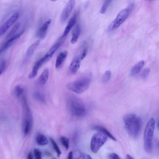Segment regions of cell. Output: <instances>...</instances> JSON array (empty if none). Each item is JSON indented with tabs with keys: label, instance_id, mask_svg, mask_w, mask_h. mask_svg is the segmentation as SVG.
<instances>
[{
	"label": "cell",
	"instance_id": "cell-29",
	"mask_svg": "<svg viewBox=\"0 0 159 159\" xmlns=\"http://www.w3.org/2000/svg\"><path fill=\"white\" fill-rule=\"evenodd\" d=\"M20 25H21L20 23H17L16 24H15V25L13 26V27L12 28L11 32L9 33V34L8 35V38H9V37H11H11H13V35H15L16 33L17 32V30L19 29V28L20 27Z\"/></svg>",
	"mask_w": 159,
	"mask_h": 159
},
{
	"label": "cell",
	"instance_id": "cell-37",
	"mask_svg": "<svg viewBox=\"0 0 159 159\" xmlns=\"http://www.w3.org/2000/svg\"><path fill=\"white\" fill-rule=\"evenodd\" d=\"M27 159H34V156H33V155L32 154V152H29V153L28 155H27Z\"/></svg>",
	"mask_w": 159,
	"mask_h": 159
},
{
	"label": "cell",
	"instance_id": "cell-8",
	"mask_svg": "<svg viewBox=\"0 0 159 159\" xmlns=\"http://www.w3.org/2000/svg\"><path fill=\"white\" fill-rule=\"evenodd\" d=\"M76 0H69L65 8H64L60 16V21L62 22H65L69 19L72 12L75 7Z\"/></svg>",
	"mask_w": 159,
	"mask_h": 159
},
{
	"label": "cell",
	"instance_id": "cell-12",
	"mask_svg": "<svg viewBox=\"0 0 159 159\" xmlns=\"http://www.w3.org/2000/svg\"><path fill=\"white\" fill-rule=\"evenodd\" d=\"M46 61L44 57H42L41 59H40L39 60L37 61L33 67V70H32L31 72L29 73V75L28 76L29 78L33 79V78H35L37 76V75H38V73L39 69L42 66V65L46 64Z\"/></svg>",
	"mask_w": 159,
	"mask_h": 159
},
{
	"label": "cell",
	"instance_id": "cell-36",
	"mask_svg": "<svg viewBox=\"0 0 159 159\" xmlns=\"http://www.w3.org/2000/svg\"><path fill=\"white\" fill-rule=\"evenodd\" d=\"M82 159H93L88 154H83V156L82 157Z\"/></svg>",
	"mask_w": 159,
	"mask_h": 159
},
{
	"label": "cell",
	"instance_id": "cell-27",
	"mask_svg": "<svg viewBox=\"0 0 159 159\" xmlns=\"http://www.w3.org/2000/svg\"><path fill=\"white\" fill-rule=\"evenodd\" d=\"M60 142L66 150H68L69 149L70 141H69V139L68 138L66 137H64V136H62L60 137Z\"/></svg>",
	"mask_w": 159,
	"mask_h": 159
},
{
	"label": "cell",
	"instance_id": "cell-28",
	"mask_svg": "<svg viewBox=\"0 0 159 159\" xmlns=\"http://www.w3.org/2000/svg\"><path fill=\"white\" fill-rule=\"evenodd\" d=\"M34 96L35 98L38 100H39L41 102L45 101V97H44V95L42 94V93L39 92V91H35L34 94Z\"/></svg>",
	"mask_w": 159,
	"mask_h": 159
},
{
	"label": "cell",
	"instance_id": "cell-4",
	"mask_svg": "<svg viewBox=\"0 0 159 159\" xmlns=\"http://www.w3.org/2000/svg\"><path fill=\"white\" fill-rule=\"evenodd\" d=\"M155 121L154 118H150L146 124L144 133V149L147 153L150 154L152 151L153 137L155 131Z\"/></svg>",
	"mask_w": 159,
	"mask_h": 159
},
{
	"label": "cell",
	"instance_id": "cell-35",
	"mask_svg": "<svg viewBox=\"0 0 159 159\" xmlns=\"http://www.w3.org/2000/svg\"><path fill=\"white\" fill-rule=\"evenodd\" d=\"M87 52H88V50H87V48H85L82 51V55H81V57L80 58V60H83L85 57H86L87 56Z\"/></svg>",
	"mask_w": 159,
	"mask_h": 159
},
{
	"label": "cell",
	"instance_id": "cell-6",
	"mask_svg": "<svg viewBox=\"0 0 159 159\" xmlns=\"http://www.w3.org/2000/svg\"><path fill=\"white\" fill-rule=\"evenodd\" d=\"M134 8V5L131 4L127 8L122 9L116 16L109 27V30H114L119 28L129 16Z\"/></svg>",
	"mask_w": 159,
	"mask_h": 159
},
{
	"label": "cell",
	"instance_id": "cell-25",
	"mask_svg": "<svg viewBox=\"0 0 159 159\" xmlns=\"http://www.w3.org/2000/svg\"><path fill=\"white\" fill-rule=\"evenodd\" d=\"M111 77V72L110 70H106L102 76L101 80L103 83H108Z\"/></svg>",
	"mask_w": 159,
	"mask_h": 159
},
{
	"label": "cell",
	"instance_id": "cell-14",
	"mask_svg": "<svg viewBox=\"0 0 159 159\" xmlns=\"http://www.w3.org/2000/svg\"><path fill=\"white\" fill-rule=\"evenodd\" d=\"M60 45H61V43L60 42H57V43L55 44L54 45H53L50 48L49 50H48L47 51V52L45 54V56H44L45 60L46 62H47L48 60H50L52 57L53 56V55L55 54V53H56L57 50L59 48V47H60Z\"/></svg>",
	"mask_w": 159,
	"mask_h": 159
},
{
	"label": "cell",
	"instance_id": "cell-10",
	"mask_svg": "<svg viewBox=\"0 0 159 159\" xmlns=\"http://www.w3.org/2000/svg\"><path fill=\"white\" fill-rule=\"evenodd\" d=\"M23 32L24 31H22L19 34H16V35H13V37H11L9 39H8L7 42H5L4 44H3L1 47H0V53H1L2 52H4L5 51H7L11 46H13L15 43V42L16 41H17L18 39L20 38V37L23 34Z\"/></svg>",
	"mask_w": 159,
	"mask_h": 159
},
{
	"label": "cell",
	"instance_id": "cell-16",
	"mask_svg": "<svg viewBox=\"0 0 159 159\" xmlns=\"http://www.w3.org/2000/svg\"><path fill=\"white\" fill-rule=\"evenodd\" d=\"M68 56V52L67 51H63L61 52L56 59V67L57 69H59L62 67L64 65L65 60Z\"/></svg>",
	"mask_w": 159,
	"mask_h": 159
},
{
	"label": "cell",
	"instance_id": "cell-21",
	"mask_svg": "<svg viewBox=\"0 0 159 159\" xmlns=\"http://www.w3.org/2000/svg\"><path fill=\"white\" fill-rule=\"evenodd\" d=\"M94 129L98 131L105 134L108 137H109L111 139L114 140V141H116V139L113 136V135L111 132H110L107 129H106L105 127H103L101 126H95L94 127Z\"/></svg>",
	"mask_w": 159,
	"mask_h": 159
},
{
	"label": "cell",
	"instance_id": "cell-33",
	"mask_svg": "<svg viewBox=\"0 0 159 159\" xmlns=\"http://www.w3.org/2000/svg\"><path fill=\"white\" fill-rule=\"evenodd\" d=\"M6 68V61L4 60H0V76L2 75Z\"/></svg>",
	"mask_w": 159,
	"mask_h": 159
},
{
	"label": "cell",
	"instance_id": "cell-17",
	"mask_svg": "<svg viewBox=\"0 0 159 159\" xmlns=\"http://www.w3.org/2000/svg\"><path fill=\"white\" fill-rule=\"evenodd\" d=\"M144 64H145V62L144 60H141V61H140V62H137L132 68L130 72V76L132 77L137 76L142 69V68L144 66Z\"/></svg>",
	"mask_w": 159,
	"mask_h": 159
},
{
	"label": "cell",
	"instance_id": "cell-13",
	"mask_svg": "<svg viewBox=\"0 0 159 159\" xmlns=\"http://www.w3.org/2000/svg\"><path fill=\"white\" fill-rule=\"evenodd\" d=\"M77 14H75L73 17H72L71 19L69 20L62 34V37H61V38H64L69 34L70 30L73 29V27H74L75 24H77Z\"/></svg>",
	"mask_w": 159,
	"mask_h": 159
},
{
	"label": "cell",
	"instance_id": "cell-32",
	"mask_svg": "<svg viewBox=\"0 0 159 159\" xmlns=\"http://www.w3.org/2000/svg\"><path fill=\"white\" fill-rule=\"evenodd\" d=\"M149 73H150V69L149 68H147L142 71V72L141 73V75H140V77H141V78L143 80H145L148 77Z\"/></svg>",
	"mask_w": 159,
	"mask_h": 159
},
{
	"label": "cell",
	"instance_id": "cell-7",
	"mask_svg": "<svg viewBox=\"0 0 159 159\" xmlns=\"http://www.w3.org/2000/svg\"><path fill=\"white\" fill-rule=\"evenodd\" d=\"M108 140V137L101 132L98 131L93 136L91 139L90 149L93 153H97L101 149V147L105 144Z\"/></svg>",
	"mask_w": 159,
	"mask_h": 159
},
{
	"label": "cell",
	"instance_id": "cell-40",
	"mask_svg": "<svg viewBox=\"0 0 159 159\" xmlns=\"http://www.w3.org/2000/svg\"><path fill=\"white\" fill-rule=\"evenodd\" d=\"M51 1H52V2H56V1H58V0H51Z\"/></svg>",
	"mask_w": 159,
	"mask_h": 159
},
{
	"label": "cell",
	"instance_id": "cell-18",
	"mask_svg": "<svg viewBox=\"0 0 159 159\" xmlns=\"http://www.w3.org/2000/svg\"><path fill=\"white\" fill-rule=\"evenodd\" d=\"M73 27H74V29H73L72 32V35L70 40L72 44H75L77 43L80 34V26L78 24H76Z\"/></svg>",
	"mask_w": 159,
	"mask_h": 159
},
{
	"label": "cell",
	"instance_id": "cell-15",
	"mask_svg": "<svg viewBox=\"0 0 159 159\" xmlns=\"http://www.w3.org/2000/svg\"><path fill=\"white\" fill-rule=\"evenodd\" d=\"M81 65V60L80 58L76 57L75 59L72 60L70 66H69V71L71 74L74 75L78 71Z\"/></svg>",
	"mask_w": 159,
	"mask_h": 159
},
{
	"label": "cell",
	"instance_id": "cell-9",
	"mask_svg": "<svg viewBox=\"0 0 159 159\" xmlns=\"http://www.w3.org/2000/svg\"><path fill=\"white\" fill-rule=\"evenodd\" d=\"M18 17H19V14L14 13L1 26H0V38L7 33L12 26L14 25V23L17 20Z\"/></svg>",
	"mask_w": 159,
	"mask_h": 159
},
{
	"label": "cell",
	"instance_id": "cell-23",
	"mask_svg": "<svg viewBox=\"0 0 159 159\" xmlns=\"http://www.w3.org/2000/svg\"><path fill=\"white\" fill-rule=\"evenodd\" d=\"M112 1H113V0H105V1H104L102 7L100 11V13L101 14H104L106 13V11L110 6V4H111V3H112Z\"/></svg>",
	"mask_w": 159,
	"mask_h": 159
},
{
	"label": "cell",
	"instance_id": "cell-34",
	"mask_svg": "<svg viewBox=\"0 0 159 159\" xmlns=\"http://www.w3.org/2000/svg\"><path fill=\"white\" fill-rule=\"evenodd\" d=\"M108 157L109 159H121L119 156L118 154H115V153H111V154H110Z\"/></svg>",
	"mask_w": 159,
	"mask_h": 159
},
{
	"label": "cell",
	"instance_id": "cell-30",
	"mask_svg": "<svg viewBox=\"0 0 159 159\" xmlns=\"http://www.w3.org/2000/svg\"><path fill=\"white\" fill-rule=\"evenodd\" d=\"M83 156L82 152L80 150H75L72 151V157L73 159H80Z\"/></svg>",
	"mask_w": 159,
	"mask_h": 159
},
{
	"label": "cell",
	"instance_id": "cell-1",
	"mask_svg": "<svg viewBox=\"0 0 159 159\" xmlns=\"http://www.w3.org/2000/svg\"><path fill=\"white\" fill-rule=\"evenodd\" d=\"M123 121L126 132L134 138H137L142 129V123L139 116L135 114H127L123 118Z\"/></svg>",
	"mask_w": 159,
	"mask_h": 159
},
{
	"label": "cell",
	"instance_id": "cell-24",
	"mask_svg": "<svg viewBox=\"0 0 159 159\" xmlns=\"http://www.w3.org/2000/svg\"><path fill=\"white\" fill-rule=\"evenodd\" d=\"M24 88L21 86H20V85H17L14 88V94L18 98H20L24 95Z\"/></svg>",
	"mask_w": 159,
	"mask_h": 159
},
{
	"label": "cell",
	"instance_id": "cell-3",
	"mask_svg": "<svg viewBox=\"0 0 159 159\" xmlns=\"http://www.w3.org/2000/svg\"><path fill=\"white\" fill-rule=\"evenodd\" d=\"M91 79V74L85 75L67 85V88L77 94H82L89 88Z\"/></svg>",
	"mask_w": 159,
	"mask_h": 159
},
{
	"label": "cell",
	"instance_id": "cell-11",
	"mask_svg": "<svg viewBox=\"0 0 159 159\" xmlns=\"http://www.w3.org/2000/svg\"><path fill=\"white\" fill-rule=\"evenodd\" d=\"M51 24V20H48L39 28L36 33V36L39 38V40H42L45 38L47 33L48 29Z\"/></svg>",
	"mask_w": 159,
	"mask_h": 159
},
{
	"label": "cell",
	"instance_id": "cell-19",
	"mask_svg": "<svg viewBox=\"0 0 159 159\" xmlns=\"http://www.w3.org/2000/svg\"><path fill=\"white\" fill-rule=\"evenodd\" d=\"M40 40H37L35 41L33 44L30 45V46L28 48V49L27 50V52L26 53V56H25V60H27L29 58H30L33 56V54L34 53V51H35L36 48L38 47V46L40 44Z\"/></svg>",
	"mask_w": 159,
	"mask_h": 159
},
{
	"label": "cell",
	"instance_id": "cell-38",
	"mask_svg": "<svg viewBox=\"0 0 159 159\" xmlns=\"http://www.w3.org/2000/svg\"><path fill=\"white\" fill-rule=\"evenodd\" d=\"M67 159H73V157H72V151H71V152H70L69 153L68 157H67Z\"/></svg>",
	"mask_w": 159,
	"mask_h": 159
},
{
	"label": "cell",
	"instance_id": "cell-20",
	"mask_svg": "<svg viewBox=\"0 0 159 159\" xmlns=\"http://www.w3.org/2000/svg\"><path fill=\"white\" fill-rule=\"evenodd\" d=\"M48 76H49V71H48L47 69H46L42 72L40 76L39 77L38 79V84L40 85V86L44 85L48 80Z\"/></svg>",
	"mask_w": 159,
	"mask_h": 159
},
{
	"label": "cell",
	"instance_id": "cell-22",
	"mask_svg": "<svg viewBox=\"0 0 159 159\" xmlns=\"http://www.w3.org/2000/svg\"><path fill=\"white\" fill-rule=\"evenodd\" d=\"M35 141H36L37 144L39 145H41V146L46 145L48 143V139L46 137V136H44V134H39L36 136Z\"/></svg>",
	"mask_w": 159,
	"mask_h": 159
},
{
	"label": "cell",
	"instance_id": "cell-26",
	"mask_svg": "<svg viewBox=\"0 0 159 159\" xmlns=\"http://www.w3.org/2000/svg\"><path fill=\"white\" fill-rule=\"evenodd\" d=\"M50 140H51V144H52V145L53 146V148L54 150L56 151V152L57 153V156L59 157L60 156V155L62 154V152H61V150H60V149L59 148L58 144H57V142L55 141V140L52 137L50 138Z\"/></svg>",
	"mask_w": 159,
	"mask_h": 159
},
{
	"label": "cell",
	"instance_id": "cell-5",
	"mask_svg": "<svg viewBox=\"0 0 159 159\" xmlns=\"http://www.w3.org/2000/svg\"><path fill=\"white\" fill-rule=\"evenodd\" d=\"M69 107L71 114L75 117L82 118L86 114V108L83 102L77 96L70 97Z\"/></svg>",
	"mask_w": 159,
	"mask_h": 159
},
{
	"label": "cell",
	"instance_id": "cell-41",
	"mask_svg": "<svg viewBox=\"0 0 159 159\" xmlns=\"http://www.w3.org/2000/svg\"><path fill=\"white\" fill-rule=\"evenodd\" d=\"M53 159H56V158H53Z\"/></svg>",
	"mask_w": 159,
	"mask_h": 159
},
{
	"label": "cell",
	"instance_id": "cell-2",
	"mask_svg": "<svg viewBox=\"0 0 159 159\" xmlns=\"http://www.w3.org/2000/svg\"><path fill=\"white\" fill-rule=\"evenodd\" d=\"M20 99L23 109L22 131L24 136H27L31 131L33 126V116L25 95H23Z\"/></svg>",
	"mask_w": 159,
	"mask_h": 159
},
{
	"label": "cell",
	"instance_id": "cell-31",
	"mask_svg": "<svg viewBox=\"0 0 159 159\" xmlns=\"http://www.w3.org/2000/svg\"><path fill=\"white\" fill-rule=\"evenodd\" d=\"M34 157L35 159H42V152L38 149L34 150Z\"/></svg>",
	"mask_w": 159,
	"mask_h": 159
},
{
	"label": "cell",
	"instance_id": "cell-39",
	"mask_svg": "<svg viewBox=\"0 0 159 159\" xmlns=\"http://www.w3.org/2000/svg\"><path fill=\"white\" fill-rule=\"evenodd\" d=\"M126 159H134V158L129 154H127L126 155Z\"/></svg>",
	"mask_w": 159,
	"mask_h": 159
}]
</instances>
